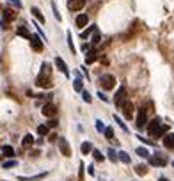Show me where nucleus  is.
Masks as SVG:
<instances>
[{
  "instance_id": "1",
  "label": "nucleus",
  "mask_w": 174,
  "mask_h": 181,
  "mask_svg": "<svg viewBox=\"0 0 174 181\" xmlns=\"http://www.w3.org/2000/svg\"><path fill=\"white\" fill-rule=\"evenodd\" d=\"M167 131H169V124H162V121L158 119V117L153 119L148 124V133H149L151 139H160V137H163Z\"/></svg>"
},
{
  "instance_id": "2",
  "label": "nucleus",
  "mask_w": 174,
  "mask_h": 181,
  "mask_svg": "<svg viewBox=\"0 0 174 181\" xmlns=\"http://www.w3.org/2000/svg\"><path fill=\"white\" fill-rule=\"evenodd\" d=\"M39 87H44V89H50L52 87V66L48 62H44L41 66V73L38 75V80H36Z\"/></svg>"
},
{
  "instance_id": "3",
  "label": "nucleus",
  "mask_w": 174,
  "mask_h": 181,
  "mask_svg": "<svg viewBox=\"0 0 174 181\" xmlns=\"http://www.w3.org/2000/svg\"><path fill=\"white\" fill-rule=\"evenodd\" d=\"M148 160H149V163H151L153 167H165V165H167V156H165L163 153H155V155L149 156Z\"/></svg>"
},
{
  "instance_id": "4",
  "label": "nucleus",
  "mask_w": 174,
  "mask_h": 181,
  "mask_svg": "<svg viewBox=\"0 0 174 181\" xmlns=\"http://www.w3.org/2000/svg\"><path fill=\"white\" fill-rule=\"evenodd\" d=\"M43 116L44 117H50V119H55L57 117V114H59V108H57V105H53V103H46L44 107H43Z\"/></svg>"
},
{
  "instance_id": "5",
  "label": "nucleus",
  "mask_w": 174,
  "mask_h": 181,
  "mask_svg": "<svg viewBox=\"0 0 174 181\" xmlns=\"http://www.w3.org/2000/svg\"><path fill=\"white\" fill-rule=\"evenodd\" d=\"M114 103H116V107H123L126 103V85H121L117 89L116 96H114Z\"/></svg>"
},
{
  "instance_id": "6",
  "label": "nucleus",
  "mask_w": 174,
  "mask_h": 181,
  "mask_svg": "<svg viewBox=\"0 0 174 181\" xmlns=\"http://www.w3.org/2000/svg\"><path fill=\"white\" fill-rule=\"evenodd\" d=\"M99 83H101V87H103L105 91H110V89H114V85H116V78H114L112 75H101V77H99Z\"/></svg>"
},
{
  "instance_id": "7",
  "label": "nucleus",
  "mask_w": 174,
  "mask_h": 181,
  "mask_svg": "<svg viewBox=\"0 0 174 181\" xmlns=\"http://www.w3.org/2000/svg\"><path fill=\"white\" fill-rule=\"evenodd\" d=\"M146 124H148V112H146V108L142 107V108H139V116H137V128H139V130H142Z\"/></svg>"
},
{
  "instance_id": "8",
  "label": "nucleus",
  "mask_w": 174,
  "mask_h": 181,
  "mask_svg": "<svg viewBox=\"0 0 174 181\" xmlns=\"http://www.w3.org/2000/svg\"><path fill=\"white\" fill-rule=\"evenodd\" d=\"M59 149L64 156H71V147H69V144L64 137H59Z\"/></svg>"
},
{
  "instance_id": "9",
  "label": "nucleus",
  "mask_w": 174,
  "mask_h": 181,
  "mask_svg": "<svg viewBox=\"0 0 174 181\" xmlns=\"http://www.w3.org/2000/svg\"><path fill=\"white\" fill-rule=\"evenodd\" d=\"M84 5H85V0H68V9L71 13L73 11H80Z\"/></svg>"
},
{
  "instance_id": "10",
  "label": "nucleus",
  "mask_w": 174,
  "mask_h": 181,
  "mask_svg": "<svg viewBox=\"0 0 174 181\" xmlns=\"http://www.w3.org/2000/svg\"><path fill=\"white\" fill-rule=\"evenodd\" d=\"M55 66H57L59 69H60V73L64 75V77H69V71H68V66H66V62L62 57H55Z\"/></svg>"
},
{
  "instance_id": "11",
  "label": "nucleus",
  "mask_w": 174,
  "mask_h": 181,
  "mask_svg": "<svg viewBox=\"0 0 174 181\" xmlns=\"http://www.w3.org/2000/svg\"><path fill=\"white\" fill-rule=\"evenodd\" d=\"M123 116H124V119H132V116H133V105H132V101H126L123 105Z\"/></svg>"
},
{
  "instance_id": "12",
  "label": "nucleus",
  "mask_w": 174,
  "mask_h": 181,
  "mask_svg": "<svg viewBox=\"0 0 174 181\" xmlns=\"http://www.w3.org/2000/svg\"><path fill=\"white\" fill-rule=\"evenodd\" d=\"M30 46L36 50V52H41L43 50V39L39 36H30Z\"/></svg>"
},
{
  "instance_id": "13",
  "label": "nucleus",
  "mask_w": 174,
  "mask_h": 181,
  "mask_svg": "<svg viewBox=\"0 0 174 181\" xmlns=\"http://www.w3.org/2000/svg\"><path fill=\"white\" fill-rule=\"evenodd\" d=\"M75 23H77L78 29H84V27H87V23H89V16H87V14H78Z\"/></svg>"
},
{
  "instance_id": "14",
  "label": "nucleus",
  "mask_w": 174,
  "mask_h": 181,
  "mask_svg": "<svg viewBox=\"0 0 174 181\" xmlns=\"http://www.w3.org/2000/svg\"><path fill=\"white\" fill-rule=\"evenodd\" d=\"M163 146L167 149H174V133H165L163 135Z\"/></svg>"
},
{
  "instance_id": "15",
  "label": "nucleus",
  "mask_w": 174,
  "mask_h": 181,
  "mask_svg": "<svg viewBox=\"0 0 174 181\" xmlns=\"http://www.w3.org/2000/svg\"><path fill=\"white\" fill-rule=\"evenodd\" d=\"M2 14H4V20L5 21H13L14 18H16V14H18V11H13V9H4L2 11Z\"/></svg>"
},
{
  "instance_id": "16",
  "label": "nucleus",
  "mask_w": 174,
  "mask_h": 181,
  "mask_svg": "<svg viewBox=\"0 0 174 181\" xmlns=\"http://www.w3.org/2000/svg\"><path fill=\"white\" fill-rule=\"evenodd\" d=\"M46 178V172H41V174H36V176H30V178H25V176H20L18 181H39Z\"/></svg>"
},
{
  "instance_id": "17",
  "label": "nucleus",
  "mask_w": 174,
  "mask_h": 181,
  "mask_svg": "<svg viewBox=\"0 0 174 181\" xmlns=\"http://www.w3.org/2000/svg\"><path fill=\"white\" fill-rule=\"evenodd\" d=\"M16 34H18V36H21V38H25V39H29V41H30V36H32V34L27 30V27H23V25L16 29Z\"/></svg>"
},
{
  "instance_id": "18",
  "label": "nucleus",
  "mask_w": 174,
  "mask_h": 181,
  "mask_svg": "<svg viewBox=\"0 0 174 181\" xmlns=\"http://www.w3.org/2000/svg\"><path fill=\"white\" fill-rule=\"evenodd\" d=\"M96 59H98V52L96 50H91V52H87V55H85V64H93Z\"/></svg>"
},
{
  "instance_id": "19",
  "label": "nucleus",
  "mask_w": 174,
  "mask_h": 181,
  "mask_svg": "<svg viewBox=\"0 0 174 181\" xmlns=\"http://www.w3.org/2000/svg\"><path fill=\"white\" fill-rule=\"evenodd\" d=\"M135 172L139 174V176H146V174H148V165H144V163L135 165Z\"/></svg>"
},
{
  "instance_id": "20",
  "label": "nucleus",
  "mask_w": 174,
  "mask_h": 181,
  "mask_svg": "<svg viewBox=\"0 0 174 181\" xmlns=\"http://www.w3.org/2000/svg\"><path fill=\"white\" fill-rule=\"evenodd\" d=\"M80 151H82V155L93 153V144H91V142H84V144L80 146Z\"/></svg>"
},
{
  "instance_id": "21",
  "label": "nucleus",
  "mask_w": 174,
  "mask_h": 181,
  "mask_svg": "<svg viewBox=\"0 0 174 181\" xmlns=\"http://www.w3.org/2000/svg\"><path fill=\"white\" fill-rule=\"evenodd\" d=\"M30 13H32V14H34V16H36L39 21H41V23H44V21H46V20H44V14L39 11L38 7H32V9H30Z\"/></svg>"
},
{
  "instance_id": "22",
  "label": "nucleus",
  "mask_w": 174,
  "mask_h": 181,
  "mask_svg": "<svg viewBox=\"0 0 174 181\" xmlns=\"http://www.w3.org/2000/svg\"><path fill=\"white\" fill-rule=\"evenodd\" d=\"M21 144H23V147H29V146H32V144H34V137H32L30 133H27V135L23 137Z\"/></svg>"
},
{
  "instance_id": "23",
  "label": "nucleus",
  "mask_w": 174,
  "mask_h": 181,
  "mask_svg": "<svg viewBox=\"0 0 174 181\" xmlns=\"http://www.w3.org/2000/svg\"><path fill=\"white\" fill-rule=\"evenodd\" d=\"M2 155L4 156H14V149L11 146H2Z\"/></svg>"
},
{
  "instance_id": "24",
  "label": "nucleus",
  "mask_w": 174,
  "mask_h": 181,
  "mask_svg": "<svg viewBox=\"0 0 174 181\" xmlns=\"http://www.w3.org/2000/svg\"><path fill=\"white\" fill-rule=\"evenodd\" d=\"M117 155H119V160L123 161V163H130V161H132L130 155H128V153H124V151H119Z\"/></svg>"
},
{
  "instance_id": "25",
  "label": "nucleus",
  "mask_w": 174,
  "mask_h": 181,
  "mask_svg": "<svg viewBox=\"0 0 174 181\" xmlns=\"http://www.w3.org/2000/svg\"><path fill=\"white\" fill-rule=\"evenodd\" d=\"M135 153L139 155V156H140V158H149V156H151V155H149V151H148L146 147H139Z\"/></svg>"
},
{
  "instance_id": "26",
  "label": "nucleus",
  "mask_w": 174,
  "mask_h": 181,
  "mask_svg": "<svg viewBox=\"0 0 174 181\" xmlns=\"http://www.w3.org/2000/svg\"><path fill=\"white\" fill-rule=\"evenodd\" d=\"M107 153H108V160L112 161V163H116V161H117V158H119V155L116 153V149H112V147H110V149H108Z\"/></svg>"
},
{
  "instance_id": "27",
  "label": "nucleus",
  "mask_w": 174,
  "mask_h": 181,
  "mask_svg": "<svg viewBox=\"0 0 174 181\" xmlns=\"http://www.w3.org/2000/svg\"><path fill=\"white\" fill-rule=\"evenodd\" d=\"M48 130H50V128H48L46 124H39V126H38V133H39V135H41V137H44V135H48Z\"/></svg>"
},
{
  "instance_id": "28",
  "label": "nucleus",
  "mask_w": 174,
  "mask_h": 181,
  "mask_svg": "<svg viewBox=\"0 0 174 181\" xmlns=\"http://www.w3.org/2000/svg\"><path fill=\"white\" fill-rule=\"evenodd\" d=\"M2 167H4V169H13V167H18V161H16V160L4 161V163H2Z\"/></svg>"
},
{
  "instance_id": "29",
  "label": "nucleus",
  "mask_w": 174,
  "mask_h": 181,
  "mask_svg": "<svg viewBox=\"0 0 174 181\" xmlns=\"http://www.w3.org/2000/svg\"><path fill=\"white\" fill-rule=\"evenodd\" d=\"M94 30H96V25L87 27V30H85V32H82V39H87V38H89V34H91V32H94Z\"/></svg>"
},
{
  "instance_id": "30",
  "label": "nucleus",
  "mask_w": 174,
  "mask_h": 181,
  "mask_svg": "<svg viewBox=\"0 0 174 181\" xmlns=\"http://www.w3.org/2000/svg\"><path fill=\"white\" fill-rule=\"evenodd\" d=\"M103 133H105V139H107V140H114V130H112V128H105Z\"/></svg>"
},
{
  "instance_id": "31",
  "label": "nucleus",
  "mask_w": 174,
  "mask_h": 181,
  "mask_svg": "<svg viewBox=\"0 0 174 181\" xmlns=\"http://www.w3.org/2000/svg\"><path fill=\"white\" fill-rule=\"evenodd\" d=\"M73 87H75V91L82 92V91H84V82L80 80V78H77V80H75V83H73Z\"/></svg>"
},
{
  "instance_id": "32",
  "label": "nucleus",
  "mask_w": 174,
  "mask_h": 181,
  "mask_svg": "<svg viewBox=\"0 0 174 181\" xmlns=\"http://www.w3.org/2000/svg\"><path fill=\"white\" fill-rule=\"evenodd\" d=\"M93 156H94V160L96 161H103V155H101V151H98V149H93Z\"/></svg>"
},
{
  "instance_id": "33",
  "label": "nucleus",
  "mask_w": 174,
  "mask_h": 181,
  "mask_svg": "<svg viewBox=\"0 0 174 181\" xmlns=\"http://www.w3.org/2000/svg\"><path fill=\"white\" fill-rule=\"evenodd\" d=\"M99 41H101V36H99V32H98V29H96V30H94V36H93V39H91V43H93V44H98Z\"/></svg>"
},
{
  "instance_id": "34",
  "label": "nucleus",
  "mask_w": 174,
  "mask_h": 181,
  "mask_svg": "<svg viewBox=\"0 0 174 181\" xmlns=\"http://www.w3.org/2000/svg\"><path fill=\"white\" fill-rule=\"evenodd\" d=\"M114 119H116V122H117V124H119V126H121V130H124V131H128V128H126V124H124V122L121 121V117H119V116H114Z\"/></svg>"
},
{
  "instance_id": "35",
  "label": "nucleus",
  "mask_w": 174,
  "mask_h": 181,
  "mask_svg": "<svg viewBox=\"0 0 174 181\" xmlns=\"http://www.w3.org/2000/svg\"><path fill=\"white\" fill-rule=\"evenodd\" d=\"M68 46H69V50L75 53V46H73V39H71V32L68 30Z\"/></svg>"
},
{
  "instance_id": "36",
  "label": "nucleus",
  "mask_w": 174,
  "mask_h": 181,
  "mask_svg": "<svg viewBox=\"0 0 174 181\" xmlns=\"http://www.w3.org/2000/svg\"><path fill=\"white\" fill-rule=\"evenodd\" d=\"M82 98H84V101H85V103H91V101H93L91 94H89L87 91H82Z\"/></svg>"
},
{
  "instance_id": "37",
  "label": "nucleus",
  "mask_w": 174,
  "mask_h": 181,
  "mask_svg": "<svg viewBox=\"0 0 174 181\" xmlns=\"http://www.w3.org/2000/svg\"><path fill=\"white\" fill-rule=\"evenodd\" d=\"M96 130L99 131V133H101V131H105V124H103V122H101L99 119L96 121Z\"/></svg>"
},
{
  "instance_id": "38",
  "label": "nucleus",
  "mask_w": 174,
  "mask_h": 181,
  "mask_svg": "<svg viewBox=\"0 0 174 181\" xmlns=\"http://www.w3.org/2000/svg\"><path fill=\"white\" fill-rule=\"evenodd\" d=\"M7 2H9L11 5H14L16 9H21V2H20V0H7Z\"/></svg>"
},
{
  "instance_id": "39",
  "label": "nucleus",
  "mask_w": 174,
  "mask_h": 181,
  "mask_svg": "<svg viewBox=\"0 0 174 181\" xmlns=\"http://www.w3.org/2000/svg\"><path fill=\"white\" fill-rule=\"evenodd\" d=\"M52 9H53V14H55V18H57V20L60 21L62 18H60V14H59V11H57V5H55V4H52Z\"/></svg>"
},
{
  "instance_id": "40",
  "label": "nucleus",
  "mask_w": 174,
  "mask_h": 181,
  "mask_svg": "<svg viewBox=\"0 0 174 181\" xmlns=\"http://www.w3.org/2000/svg\"><path fill=\"white\" fill-rule=\"evenodd\" d=\"M0 29H4V30L9 29V21H5L4 18H2V20H0Z\"/></svg>"
},
{
  "instance_id": "41",
  "label": "nucleus",
  "mask_w": 174,
  "mask_h": 181,
  "mask_svg": "<svg viewBox=\"0 0 174 181\" xmlns=\"http://www.w3.org/2000/svg\"><path fill=\"white\" fill-rule=\"evenodd\" d=\"M57 124H59V121H57V119H50V122H48L46 126H48V128H55Z\"/></svg>"
},
{
  "instance_id": "42",
  "label": "nucleus",
  "mask_w": 174,
  "mask_h": 181,
  "mask_svg": "<svg viewBox=\"0 0 174 181\" xmlns=\"http://www.w3.org/2000/svg\"><path fill=\"white\" fill-rule=\"evenodd\" d=\"M82 50H84V52H91V44H89V43H84V44H82Z\"/></svg>"
},
{
  "instance_id": "43",
  "label": "nucleus",
  "mask_w": 174,
  "mask_h": 181,
  "mask_svg": "<svg viewBox=\"0 0 174 181\" xmlns=\"http://www.w3.org/2000/svg\"><path fill=\"white\" fill-rule=\"evenodd\" d=\"M98 98H99V100H103V101H108V98H107V96H105L101 91H98Z\"/></svg>"
},
{
  "instance_id": "44",
  "label": "nucleus",
  "mask_w": 174,
  "mask_h": 181,
  "mask_svg": "<svg viewBox=\"0 0 174 181\" xmlns=\"http://www.w3.org/2000/svg\"><path fill=\"white\" fill-rule=\"evenodd\" d=\"M84 163H80V181H84Z\"/></svg>"
},
{
  "instance_id": "45",
  "label": "nucleus",
  "mask_w": 174,
  "mask_h": 181,
  "mask_svg": "<svg viewBox=\"0 0 174 181\" xmlns=\"http://www.w3.org/2000/svg\"><path fill=\"white\" fill-rule=\"evenodd\" d=\"M158 181H169V179H167V178H160Z\"/></svg>"
},
{
  "instance_id": "46",
  "label": "nucleus",
  "mask_w": 174,
  "mask_h": 181,
  "mask_svg": "<svg viewBox=\"0 0 174 181\" xmlns=\"http://www.w3.org/2000/svg\"><path fill=\"white\" fill-rule=\"evenodd\" d=\"M0 11H4V9H2V7H0Z\"/></svg>"
},
{
  "instance_id": "47",
  "label": "nucleus",
  "mask_w": 174,
  "mask_h": 181,
  "mask_svg": "<svg viewBox=\"0 0 174 181\" xmlns=\"http://www.w3.org/2000/svg\"><path fill=\"white\" fill-rule=\"evenodd\" d=\"M0 161H2V156H0Z\"/></svg>"
},
{
  "instance_id": "48",
  "label": "nucleus",
  "mask_w": 174,
  "mask_h": 181,
  "mask_svg": "<svg viewBox=\"0 0 174 181\" xmlns=\"http://www.w3.org/2000/svg\"><path fill=\"white\" fill-rule=\"evenodd\" d=\"M172 165H174V161H172Z\"/></svg>"
}]
</instances>
